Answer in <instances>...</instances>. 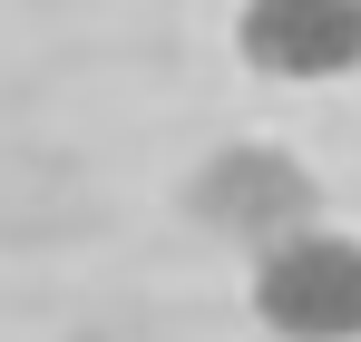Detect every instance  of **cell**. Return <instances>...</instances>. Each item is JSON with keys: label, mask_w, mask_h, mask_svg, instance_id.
Wrapping results in <instances>:
<instances>
[{"label": "cell", "mask_w": 361, "mask_h": 342, "mask_svg": "<svg viewBox=\"0 0 361 342\" xmlns=\"http://www.w3.org/2000/svg\"><path fill=\"white\" fill-rule=\"evenodd\" d=\"M195 216L215 235H235V244H283V235L312 225V176L283 157V147H225L215 167L195 176V196H185Z\"/></svg>", "instance_id": "7a4b0ae2"}, {"label": "cell", "mask_w": 361, "mask_h": 342, "mask_svg": "<svg viewBox=\"0 0 361 342\" xmlns=\"http://www.w3.org/2000/svg\"><path fill=\"white\" fill-rule=\"evenodd\" d=\"M235 49L264 69V78H352L361 69V0H244Z\"/></svg>", "instance_id": "3957f363"}, {"label": "cell", "mask_w": 361, "mask_h": 342, "mask_svg": "<svg viewBox=\"0 0 361 342\" xmlns=\"http://www.w3.org/2000/svg\"><path fill=\"white\" fill-rule=\"evenodd\" d=\"M254 313L283 342H361V235L302 225L254 254Z\"/></svg>", "instance_id": "6da1fadb"}]
</instances>
